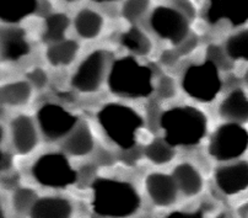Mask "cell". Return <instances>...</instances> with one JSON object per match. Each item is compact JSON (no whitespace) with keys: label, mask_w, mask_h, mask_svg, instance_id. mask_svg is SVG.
Returning <instances> with one entry per match:
<instances>
[{"label":"cell","mask_w":248,"mask_h":218,"mask_svg":"<svg viewBox=\"0 0 248 218\" xmlns=\"http://www.w3.org/2000/svg\"><path fill=\"white\" fill-rule=\"evenodd\" d=\"M107 83L112 94L124 99L148 98L156 86L150 67L132 56L122 57L112 63Z\"/></svg>","instance_id":"cell-3"},{"label":"cell","mask_w":248,"mask_h":218,"mask_svg":"<svg viewBox=\"0 0 248 218\" xmlns=\"http://www.w3.org/2000/svg\"><path fill=\"white\" fill-rule=\"evenodd\" d=\"M150 26L160 37L176 46H180L189 34L187 16L169 6H158L153 11Z\"/></svg>","instance_id":"cell-9"},{"label":"cell","mask_w":248,"mask_h":218,"mask_svg":"<svg viewBox=\"0 0 248 218\" xmlns=\"http://www.w3.org/2000/svg\"><path fill=\"white\" fill-rule=\"evenodd\" d=\"M177 187L181 194L186 197H196L203 191L204 179L196 165L192 163L183 162L176 165L172 173Z\"/></svg>","instance_id":"cell-16"},{"label":"cell","mask_w":248,"mask_h":218,"mask_svg":"<svg viewBox=\"0 0 248 218\" xmlns=\"http://www.w3.org/2000/svg\"><path fill=\"white\" fill-rule=\"evenodd\" d=\"M160 128L165 141L172 147H193L206 136L208 118L202 110L194 106H174L162 112Z\"/></svg>","instance_id":"cell-2"},{"label":"cell","mask_w":248,"mask_h":218,"mask_svg":"<svg viewBox=\"0 0 248 218\" xmlns=\"http://www.w3.org/2000/svg\"><path fill=\"white\" fill-rule=\"evenodd\" d=\"M96 3H107V1H116V0H93Z\"/></svg>","instance_id":"cell-37"},{"label":"cell","mask_w":248,"mask_h":218,"mask_svg":"<svg viewBox=\"0 0 248 218\" xmlns=\"http://www.w3.org/2000/svg\"><path fill=\"white\" fill-rule=\"evenodd\" d=\"M146 195L154 206L158 208H169L177 202L178 187L173 176L170 174L154 171L146 175L144 181Z\"/></svg>","instance_id":"cell-11"},{"label":"cell","mask_w":248,"mask_h":218,"mask_svg":"<svg viewBox=\"0 0 248 218\" xmlns=\"http://www.w3.org/2000/svg\"><path fill=\"white\" fill-rule=\"evenodd\" d=\"M248 149V131L241 123L220 125L209 141V154L220 162H229L242 157Z\"/></svg>","instance_id":"cell-7"},{"label":"cell","mask_w":248,"mask_h":218,"mask_svg":"<svg viewBox=\"0 0 248 218\" xmlns=\"http://www.w3.org/2000/svg\"><path fill=\"white\" fill-rule=\"evenodd\" d=\"M36 9L37 0H0V17L9 24L26 19Z\"/></svg>","instance_id":"cell-21"},{"label":"cell","mask_w":248,"mask_h":218,"mask_svg":"<svg viewBox=\"0 0 248 218\" xmlns=\"http://www.w3.org/2000/svg\"><path fill=\"white\" fill-rule=\"evenodd\" d=\"M32 176L40 185L49 189H66L78 180V171L63 153L42 154L31 168Z\"/></svg>","instance_id":"cell-6"},{"label":"cell","mask_w":248,"mask_h":218,"mask_svg":"<svg viewBox=\"0 0 248 218\" xmlns=\"http://www.w3.org/2000/svg\"><path fill=\"white\" fill-rule=\"evenodd\" d=\"M180 47V54H188L190 52H193V50L196 48L197 46V38L196 37H187L182 43H181Z\"/></svg>","instance_id":"cell-34"},{"label":"cell","mask_w":248,"mask_h":218,"mask_svg":"<svg viewBox=\"0 0 248 218\" xmlns=\"http://www.w3.org/2000/svg\"><path fill=\"white\" fill-rule=\"evenodd\" d=\"M219 115L227 122H248V96L241 89L227 94L219 105Z\"/></svg>","instance_id":"cell-19"},{"label":"cell","mask_w":248,"mask_h":218,"mask_svg":"<svg viewBox=\"0 0 248 218\" xmlns=\"http://www.w3.org/2000/svg\"><path fill=\"white\" fill-rule=\"evenodd\" d=\"M225 52L230 59H242L248 62V30L230 36L226 41Z\"/></svg>","instance_id":"cell-27"},{"label":"cell","mask_w":248,"mask_h":218,"mask_svg":"<svg viewBox=\"0 0 248 218\" xmlns=\"http://www.w3.org/2000/svg\"><path fill=\"white\" fill-rule=\"evenodd\" d=\"M155 90L157 95L164 100H169L176 95V83L169 75H164L157 80V84L155 86Z\"/></svg>","instance_id":"cell-30"},{"label":"cell","mask_w":248,"mask_h":218,"mask_svg":"<svg viewBox=\"0 0 248 218\" xmlns=\"http://www.w3.org/2000/svg\"><path fill=\"white\" fill-rule=\"evenodd\" d=\"M150 0H125L122 14L128 21H137L148 11Z\"/></svg>","instance_id":"cell-29"},{"label":"cell","mask_w":248,"mask_h":218,"mask_svg":"<svg viewBox=\"0 0 248 218\" xmlns=\"http://www.w3.org/2000/svg\"><path fill=\"white\" fill-rule=\"evenodd\" d=\"M10 137L14 149L20 155L30 154L37 147V128L27 115H19L10 121Z\"/></svg>","instance_id":"cell-13"},{"label":"cell","mask_w":248,"mask_h":218,"mask_svg":"<svg viewBox=\"0 0 248 218\" xmlns=\"http://www.w3.org/2000/svg\"><path fill=\"white\" fill-rule=\"evenodd\" d=\"M121 43L138 56H148L153 48L150 38L138 27H132L124 32L121 37Z\"/></svg>","instance_id":"cell-24"},{"label":"cell","mask_w":248,"mask_h":218,"mask_svg":"<svg viewBox=\"0 0 248 218\" xmlns=\"http://www.w3.org/2000/svg\"><path fill=\"white\" fill-rule=\"evenodd\" d=\"M27 80L31 83V85L37 90L46 88L48 83V77L46 72L41 68H33L31 72L27 73Z\"/></svg>","instance_id":"cell-31"},{"label":"cell","mask_w":248,"mask_h":218,"mask_svg":"<svg viewBox=\"0 0 248 218\" xmlns=\"http://www.w3.org/2000/svg\"><path fill=\"white\" fill-rule=\"evenodd\" d=\"M181 85L185 93L197 101L204 104L214 101L222 89L219 67L209 59L192 64L186 69Z\"/></svg>","instance_id":"cell-5"},{"label":"cell","mask_w":248,"mask_h":218,"mask_svg":"<svg viewBox=\"0 0 248 218\" xmlns=\"http://www.w3.org/2000/svg\"><path fill=\"white\" fill-rule=\"evenodd\" d=\"M217 218H226V216H225V215H220V216H217Z\"/></svg>","instance_id":"cell-38"},{"label":"cell","mask_w":248,"mask_h":218,"mask_svg":"<svg viewBox=\"0 0 248 218\" xmlns=\"http://www.w3.org/2000/svg\"><path fill=\"white\" fill-rule=\"evenodd\" d=\"M74 112L59 104L47 102L37 111V122L41 133L47 141L56 142L66 138L79 123Z\"/></svg>","instance_id":"cell-8"},{"label":"cell","mask_w":248,"mask_h":218,"mask_svg":"<svg viewBox=\"0 0 248 218\" xmlns=\"http://www.w3.org/2000/svg\"><path fill=\"white\" fill-rule=\"evenodd\" d=\"M32 90H33V86L29 80L11 82L1 86L0 99L3 105H6V106H25L31 100Z\"/></svg>","instance_id":"cell-20"},{"label":"cell","mask_w":248,"mask_h":218,"mask_svg":"<svg viewBox=\"0 0 248 218\" xmlns=\"http://www.w3.org/2000/svg\"><path fill=\"white\" fill-rule=\"evenodd\" d=\"M30 53V45L22 29L9 27L1 31V58L6 62H17Z\"/></svg>","instance_id":"cell-18"},{"label":"cell","mask_w":248,"mask_h":218,"mask_svg":"<svg viewBox=\"0 0 248 218\" xmlns=\"http://www.w3.org/2000/svg\"><path fill=\"white\" fill-rule=\"evenodd\" d=\"M162 218H205L203 210L196 211H173Z\"/></svg>","instance_id":"cell-32"},{"label":"cell","mask_w":248,"mask_h":218,"mask_svg":"<svg viewBox=\"0 0 248 218\" xmlns=\"http://www.w3.org/2000/svg\"><path fill=\"white\" fill-rule=\"evenodd\" d=\"M217 189L226 196H235L248 190V162L231 163L219 167L214 174Z\"/></svg>","instance_id":"cell-12"},{"label":"cell","mask_w":248,"mask_h":218,"mask_svg":"<svg viewBox=\"0 0 248 218\" xmlns=\"http://www.w3.org/2000/svg\"><path fill=\"white\" fill-rule=\"evenodd\" d=\"M178 57H180V52H176L173 50H167L162 53L161 56V63L165 66L170 67L173 66L177 61H178Z\"/></svg>","instance_id":"cell-33"},{"label":"cell","mask_w":248,"mask_h":218,"mask_svg":"<svg viewBox=\"0 0 248 218\" xmlns=\"http://www.w3.org/2000/svg\"><path fill=\"white\" fill-rule=\"evenodd\" d=\"M97 121L105 136L124 151L134 148L144 118L133 107L121 102H108L97 112Z\"/></svg>","instance_id":"cell-4"},{"label":"cell","mask_w":248,"mask_h":218,"mask_svg":"<svg viewBox=\"0 0 248 218\" xmlns=\"http://www.w3.org/2000/svg\"><path fill=\"white\" fill-rule=\"evenodd\" d=\"M206 16L210 24L227 20L233 26H240L248 21V0H210Z\"/></svg>","instance_id":"cell-14"},{"label":"cell","mask_w":248,"mask_h":218,"mask_svg":"<svg viewBox=\"0 0 248 218\" xmlns=\"http://www.w3.org/2000/svg\"><path fill=\"white\" fill-rule=\"evenodd\" d=\"M140 196L133 184L118 179L98 178L91 184V207L103 218H128L140 207Z\"/></svg>","instance_id":"cell-1"},{"label":"cell","mask_w":248,"mask_h":218,"mask_svg":"<svg viewBox=\"0 0 248 218\" xmlns=\"http://www.w3.org/2000/svg\"><path fill=\"white\" fill-rule=\"evenodd\" d=\"M63 148L66 154L77 158L86 157L93 153L95 148V139L87 122L84 121L78 123L77 127L64 139Z\"/></svg>","instance_id":"cell-17"},{"label":"cell","mask_w":248,"mask_h":218,"mask_svg":"<svg viewBox=\"0 0 248 218\" xmlns=\"http://www.w3.org/2000/svg\"><path fill=\"white\" fill-rule=\"evenodd\" d=\"M106 70V56L101 50L91 52L79 64L72 77V86L82 94H93L102 86Z\"/></svg>","instance_id":"cell-10"},{"label":"cell","mask_w":248,"mask_h":218,"mask_svg":"<svg viewBox=\"0 0 248 218\" xmlns=\"http://www.w3.org/2000/svg\"><path fill=\"white\" fill-rule=\"evenodd\" d=\"M146 159L155 165H165L174 157V149L165 138H156L151 141L144 149Z\"/></svg>","instance_id":"cell-25"},{"label":"cell","mask_w":248,"mask_h":218,"mask_svg":"<svg viewBox=\"0 0 248 218\" xmlns=\"http://www.w3.org/2000/svg\"><path fill=\"white\" fill-rule=\"evenodd\" d=\"M37 199V194L31 187H16L11 195V207L20 215L29 213Z\"/></svg>","instance_id":"cell-28"},{"label":"cell","mask_w":248,"mask_h":218,"mask_svg":"<svg viewBox=\"0 0 248 218\" xmlns=\"http://www.w3.org/2000/svg\"><path fill=\"white\" fill-rule=\"evenodd\" d=\"M75 212L72 200L64 196L38 197L29 211V218H73Z\"/></svg>","instance_id":"cell-15"},{"label":"cell","mask_w":248,"mask_h":218,"mask_svg":"<svg viewBox=\"0 0 248 218\" xmlns=\"http://www.w3.org/2000/svg\"><path fill=\"white\" fill-rule=\"evenodd\" d=\"M66 1H75V0H66Z\"/></svg>","instance_id":"cell-39"},{"label":"cell","mask_w":248,"mask_h":218,"mask_svg":"<svg viewBox=\"0 0 248 218\" xmlns=\"http://www.w3.org/2000/svg\"><path fill=\"white\" fill-rule=\"evenodd\" d=\"M13 165V159L8 153L1 152V171H8Z\"/></svg>","instance_id":"cell-35"},{"label":"cell","mask_w":248,"mask_h":218,"mask_svg":"<svg viewBox=\"0 0 248 218\" xmlns=\"http://www.w3.org/2000/svg\"><path fill=\"white\" fill-rule=\"evenodd\" d=\"M243 79H245V83H246V84H247V86H248V69L246 70L245 77H243Z\"/></svg>","instance_id":"cell-36"},{"label":"cell","mask_w":248,"mask_h":218,"mask_svg":"<svg viewBox=\"0 0 248 218\" xmlns=\"http://www.w3.org/2000/svg\"><path fill=\"white\" fill-rule=\"evenodd\" d=\"M75 31L85 40H93L100 35L103 27L102 16L91 9H81L74 19Z\"/></svg>","instance_id":"cell-22"},{"label":"cell","mask_w":248,"mask_h":218,"mask_svg":"<svg viewBox=\"0 0 248 218\" xmlns=\"http://www.w3.org/2000/svg\"><path fill=\"white\" fill-rule=\"evenodd\" d=\"M69 17L64 14H53L46 19V29L43 40L47 42H59L63 41L64 35L69 27Z\"/></svg>","instance_id":"cell-26"},{"label":"cell","mask_w":248,"mask_h":218,"mask_svg":"<svg viewBox=\"0 0 248 218\" xmlns=\"http://www.w3.org/2000/svg\"><path fill=\"white\" fill-rule=\"evenodd\" d=\"M79 45L77 41L63 40L52 43L46 52V57L53 67L69 66L77 57Z\"/></svg>","instance_id":"cell-23"}]
</instances>
